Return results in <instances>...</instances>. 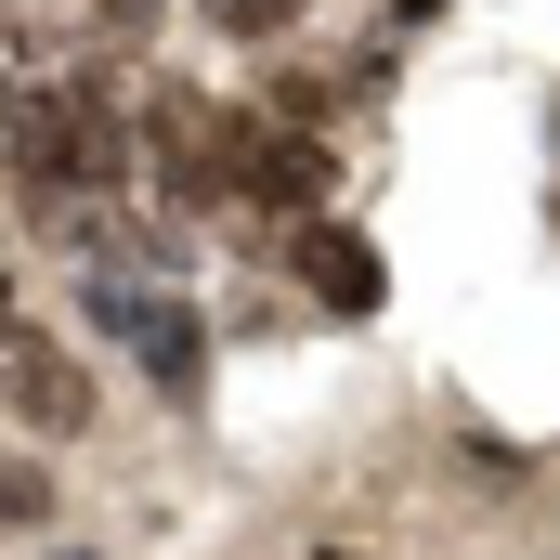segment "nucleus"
I'll list each match as a JSON object with an SVG mask.
<instances>
[{"label":"nucleus","instance_id":"f257e3e1","mask_svg":"<svg viewBox=\"0 0 560 560\" xmlns=\"http://www.w3.org/2000/svg\"><path fill=\"white\" fill-rule=\"evenodd\" d=\"M131 105L143 79L131 66H52V92H26L13 118H0V143H13V209L66 248L79 235V209H118L131 196Z\"/></svg>","mask_w":560,"mask_h":560},{"label":"nucleus","instance_id":"f03ea898","mask_svg":"<svg viewBox=\"0 0 560 560\" xmlns=\"http://www.w3.org/2000/svg\"><path fill=\"white\" fill-rule=\"evenodd\" d=\"M0 405L39 430V443H79V430H92V365H79L52 326L0 313Z\"/></svg>","mask_w":560,"mask_h":560},{"label":"nucleus","instance_id":"7ed1b4c3","mask_svg":"<svg viewBox=\"0 0 560 560\" xmlns=\"http://www.w3.org/2000/svg\"><path fill=\"white\" fill-rule=\"evenodd\" d=\"M287 275L313 287L326 313H378V300H392V275H378V248H365L352 222H326V209H313V222H287Z\"/></svg>","mask_w":560,"mask_h":560},{"label":"nucleus","instance_id":"20e7f679","mask_svg":"<svg viewBox=\"0 0 560 560\" xmlns=\"http://www.w3.org/2000/svg\"><path fill=\"white\" fill-rule=\"evenodd\" d=\"M26 92H52V26H39L26 0H0V118H13Z\"/></svg>","mask_w":560,"mask_h":560},{"label":"nucleus","instance_id":"39448f33","mask_svg":"<svg viewBox=\"0 0 560 560\" xmlns=\"http://www.w3.org/2000/svg\"><path fill=\"white\" fill-rule=\"evenodd\" d=\"M131 352H143V378H156V392H196V313H183V300H143Z\"/></svg>","mask_w":560,"mask_h":560},{"label":"nucleus","instance_id":"423d86ee","mask_svg":"<svg viewBox=\"0 0 560 560\" xmlns=\"http://www.w3.org/2000/svg\"><path fill=\"white\" fill-rule=\"evenodd\" d=\"M0 522H52V469H39V456L0 469Z\"/></svg>","mask_w":560,"mask_h":560},{"label":"nucleus","instance_id":"0eeeda50","mask_svg":"<svg viewBox=\"0 0 560 560\" xmlns=\"http://www.w3.org/2000/svg\"><path fill=\"white\" fill-rule=\"evenodd\" d=\"M222 26L235 39H275V26H300V0H222Z\"/></svg>","mask_w":560,"mask_h":560},{"label":"nucleus","instance_id":"6e6552de","mask_svg":"<svg viewBox=\"0 0 560 560\" xmlns=\"http://www.w3.org/2000/svg\"><path fill=\"white\" fill-rule=\"evenodd\" d=\"M392 13H405V26H430V13H443V0H392Z\"/></svg>","mask_w":560,"mask_h":560},{"label":"nucleus","instance_id":"1a4fd4ad","mask_svg":"<svg viewBox=\"0 0 560 560\" xmlns=\"http://www.w3.org/2000/svg\"><path fill=\"white\" fill-rule=\"evenodd\" d=\"M0 313H13V261H0Z\"/></svg>","mask_w":560,"mask_h":560},{"label":"nucleus","instance_id":"9d476101","mask_svg":"<svg viewBox=\"0 0 560 560\" xmlns=\"http://www.w3.org/2000/svg\"><path fill=\"white\" fill-rule=\"evenodd\" d=\"M313 560H365V548H313Z\"/></svg>","mask_w":560,"mask_h":560},{"label":"nucleus","instance_id":"9b49d317","mask_svg":"<svg viewBox=\"0 0 560 560\" xmlns=\"http://www.w3.org/2000/svg\"><path fill=\"white\" fill-rule=\"evenodd\" d=\"M118 13H143V0H118Z\"/></svg>","mask_w":560,"mask_h":560}]
</instances>
